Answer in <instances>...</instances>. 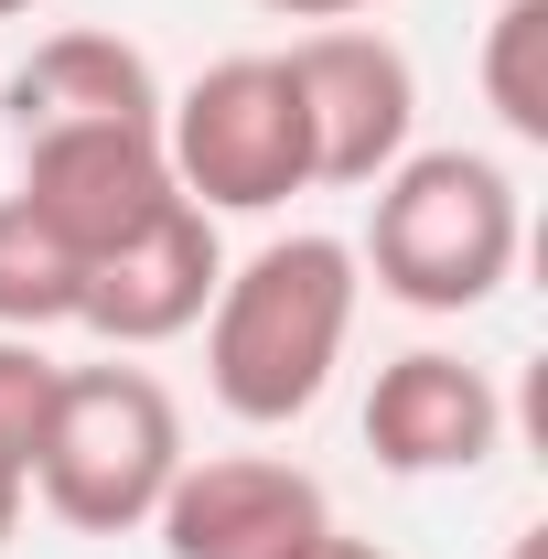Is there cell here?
<instances>
[{
  "instance_id": "cell-16",
  "label": "cell",
  "mask_w": 548,
  "mask_h": 559,
  "mask_svg": "<svg viewBox=\"0 0 548 559\" xmlns=\"http://www.w3.org/2000/svg\"><path fill=\"white\" fill-rule=\"evenodd\" d=\"M22 506H33V495H11V485H0V559H11V538H22Z\"/></svg>"
},
{
  "instance_id": "cell-5",
  "label": "cell",
  "mask_w": 548,
  "mask_h": 559,
  "mask_svg": "<svg viewBox=\"0 0 548 559\" xmlns=\"http://www.w3.org/2000/svg\"><path fill=\"white\" fill-rule=\"evenodd\" d=\"M279 66L301 86V130H312V183L366 194L377 173H398L419 151V66L377 22H323L301 44H279Z\"/></svg>"
},
{
  "instance_id": "cell-9",
  "label": "cell",
  "mask_w": 548,
  "mask_h": 559,
  "mask_svg": "<svg viewBox=\"0 0 548 559\" xmlns=\"http://www.w3.org/2000/svg\"><path fill=\"white\" fill-rule=\"evenodd\" d=\"M215 280H226L215 215L205 205H172V215H151L140 237H119L108 259H86L75 334H97V345H119V355H151V345H172V334L205 323Z\"/></svg>"
},
{
  "instance_id": "cell-6",
  "label": "cell",
  "mask_w": 548,
  "mask_h": 559,
  "mask_svg": "<svg viewBox=\"0 0 548 559\" xmlns=\"http://www.w3.org/2000/svg\"><path fill=\"white\" fill-rule=\"evenodd\" d=\"M22 205L65 237L75 259H108L119 237H140L151 215L183 205L162 119H86V130H33L22 140Z\"/></svg>"
},
{
  "instance_id": "cell-13",
  "label": "cell",
  "mask_w": 548,
  "mask_h": 559,
  "mask_svg": "<svg viewBox=\"0 0 548 559\" xmlns=\"http://www.w3.org/2000/svg\"><path fill=\"white\" fill-rule=\"evenodd\" d=\"M44 409H55V355L33 334H0V485H33V441H44Z\"/></svg>"
},
{
  "instance_id": "cell-15",
  "label": "cell",
  "mask_w": 548,
  "mask_h": 559,
  "mask_svg": "<svg viewBox=\"0 0 548 559\" xmlns=\"http://www.w3.org/2000/svg\"><path fill=\"white\" fill-rule=\"evenodd\" d=\"M312 559H398V549H377V538H344V527H334V538H323Z\"/></svg>"
},
{
  "instance_id": "cell-17",
  "label": "cell",
  "mask_w": 548,
  "mask_h": 559,
  "mask_svg": "<svg viewBox=\"0 0 548 559\" xmlns=\"http://www.w3.org/2000/svg\"><path fill=\"white\" fill-rule=\"evenodd\" d=\"M505 559H548V527H516V538H505Z\"/></svg>"
},
{
  "instance_id": "cell-14",
  "label": "cell",
  "mask_w": 548,
  "mask_h": 559,
  "mask_svg": "<svg viewBox=\"0 0 548 559\" xmlns=\"http://www.w3.org/2000/svg\"><path fill=\"white\" fill-rule=\"evenodd\" d=\"M259 11H279V22H312V33H323V22H366L377 0H259Z\"/></svg>"
},
{
  "instance_id": "cell-12",
  "label": "cell",
  "mask_w": 548,
  "mask_h": 559,
  "mask_svg": "<svg viewBox=\"0 0 548 559\" xmlns=\"http://www.w3.org/2000/svg\"><path fill=\"white\" fill-rule=\"evenodd\" d=\"M484 108L505 119V140H548V0H495L484 22Z\"/></svg>"
},
{
  "instance_id": "cell-10",
  "label": "cell",
  "mask_w": 548,
  "mask_h": 559,
  "mask_svg": "<svg viewBox=\"0 0 548 559\" xmlns=\"http://www.w3.org/2000/svg\"><path fill=\"white\" fill-rule=\"evenodd\" d=\"M0 119H11V140L86 130V119H162V75H151L140 44L75 22V33H44L22 66L0 75Z\"/></svg>"
},
{
  "instance_id": "cell-3",
  "label": "cell",
  "mask_w": 548,
  "mask_h": 559,
  "mask_svg": "<svg viewBox=\"0 0 548 559\" xmlns=\"http://www.w3.org/2000/svg\"><path fill=\"white\" fill-rule=\"evenodd\" d=\"M183 399L151 366H55V409L33 441V506L75 538H140L183 474Z\"/></svg>"
},
{
  "instance_id": "cell-2",
  "label": "cell",
  "mask_w": 548,
  "mask_h": 559,
  "mask_svg": "<svg viewBox=\"0 0 548 559\" xmlns=\"http://www.w3.org/2000/svg\"><path fill=\"white\" fill-rule=\"evenodd\" d=\"M366 194L377 205H366L355 270L377 280L398 312H430V323L484 312L516 280V259H527V205H516V173L495 151L441 140V151H409L398 173H377Z\"/></svg>"
},
{
  "instance_id": "cell-18",
  "label": "cell",
  "mask_w": 548,
  "mask_h": 559,
  "mask_svg": "<svg viewBox=\"0 0 548 559\" xmlns=\"http://www.w3.org/2000/svg\"><path fill=\"white\" fill-rule=\"evenodd\" d=\"M22 11H44V0H0V22H22Z\"/></svg>"
},
{
  "instance_id": "cell-11",
  "label": "cell",
  "mask_w": 548,
  "mask_h": 559,
  "mask_svg": "<svg viewBox=\"0 0 548 559\" xmlns=\"http://www.w3.org/2000/svg\"><path fill=\"white\" fill-rule=\"evenodd\" d=\"M75 290H86V259L22 194H0V334H65L75 323Z\"/></svg>"
},
{
  "instance_id": "cell-1",
  "label": "cell",
  "mask_w": 548,
  "mask_h": 559,
  "mask_svg": "<svg viewBox=\"0 0 548 559\" xmlns=\"http://www.w3.org/2000/svg\"><path fill=\"white\" fill-rule=\"evenodd\" d=\"M355 301H366V270H355V237H323V226H290L270 248L226 259L205 301V388L237 430H290V419L323 409L344 345H355Z\"/></svg>"
},
{
  "instance_id": "cell-4",
  "label": "cell",
  "mask_w": 548,
  "mask_h": 559,
  "mask_svg": "<svg viewBox=\"0 0 548 559\" xmlns=\"http://www.w3.org/2000/svg\"><path fill=\"white\" fill-rule=\"evenodd\" d=\"M162 151H172L183 205H205L215 226L312 194V130L279 55H215L183 97H162Z\"/></svg>"
},
{
  "instance_id": "cell-8",
  "label": "cell",
  "mask_w": 548,
  "mask_h": 559,
  "mask_svg": "<svg viewBox=\"0 0 548 559\" xmlns=\"http://www.w3.org/2000/svg\"><path fill=\"white\" fill-rule=\"evenodd\" d=\"M366 452L409 485H441V474H484L505 452V388L484 377L474 355L452 345H409L377 366L366 388Z\"/></svg>"
},
{
  "instance_id": "cell-7",
  "label": "cell",
  "mask_w": 548,
  "mask_h": 559,
  "mask_svg": "<svg viewBox=\"0 0 548 559\" xmlns=\"http://www.w3.org/2000/svg\"><path fill=\"white\" fill-rule=\"evenodd\" d=\"M151 538L162 559H312L334 538V495L290 452H205L172 474Z\"/></svg>"
}]
</instances>
